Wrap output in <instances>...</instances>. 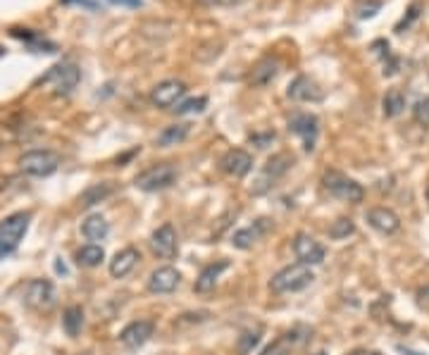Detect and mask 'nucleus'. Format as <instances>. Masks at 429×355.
Wrapping results in <instances>:
<instances>
[{
	"label": "nucleus",
	"mask_w": 429,
	"mask_h": 355,
	"mask_svg": "<svg viewBox=\"0 0 429 355\" xmlns=\"http://www.w3.org/2000/svg\"><path fill=\"white\" fill-rule=\"evenodd\" d=\"M315 274L308 265L296 262V265H289V267L279 269L277 274L272 277L269 282V289L277 293H293V291H303L306 286H310Z\"/></svg>",
	"instance_id": "obj_1"
},
{
	"label": "nucleus",
	"mask_w": 429,
	"mask_h": 355,
	"mask_svg": "<svg viewBox=\"0 0 429 355\" xmlns=\"http://www.w3.org/2000/svg\"><path fill=\"white\" fill-rule=\"evenodd\" d=\"M29 219H32L29 212H14L0 222V260L8 258L10 253H14V248L19 246V241L27 234Z\"/></svg>",
	"instance_id": "obj_2"
},
{
	"label": "nucleus",
	"mask_w": 429,
	"mask_h": 355,
	"mask_svg": "<svg viewBox=\"0 0 429 355\" xmlns=\"http://www.w3.org/2000/svg\"><path fill=\"white\" fill-rule=\"evenodd\" d=\"M174 182H177V167H174L172 162L151 164V167L143 169V172L134 179L136 188H141V191H146V193L164 191V188H169Z\"/></svg>",
	"instance_id": "obj_3"
},
{
	"label": "nucleus",
	"mask_w": 429,
	"mask_h": 355,
	"mask_svg": "<svg viewBox=\"0 0 429 355\" xmlns=\"http://www.w3.org/2000/svg\"><path fill=\"white\" fill-rule=\"evenodd\" d=\"M322 184L332 196L341 198V201H346V203H360L363 198H365V191H363L360 184H358L356 179H348L346 174L336 172V169L324 172Z\"/></svg>",
	"instance_id": "obj_4"
},
{
	"label": "nucleus",
	"mask_w": 429,
	"mask_h": 355,
	"mask_svg": "<svg viewBox=\"0 0 429 355\" xmlns=\"http://www.w3.org/2000/svg\"><path fill=\"white\" fill-rule=\"evenodd\" d=\"M79 79H82V72L74 62H60L51 67V72L43 74L38 79V84H53L55 96H69V93L77 88Z\"/></svg>",
	"instance_id": "obj_5"
},
{
	"label": "nucleus",
	"mask_w": 429,
	"mask_h": 355,
	"mask_svg": "<svg viewBox=\"0 0 429 355\" xmlns=\"http://www.w3.org/2000/svg\"><path fill=\"white\" fill-rule=\"evenodd\" d=\"M19 169L29 177H51L60 167V158L53 151H29L19 158Z\"/></svg>",
	"instance_id": "obj_6"
},
{
	"label": "nucleus",
	"mask_w": 429,
	"mask_h": 355,
	"mask_svg": "<svg viewBox=\"0 0 429 355\" xmlns=\"http://www.w3.org/2000/svg\"><path fill=\"white\" fill-rule=\"evenodd\" d=\"M289 132L296 134L303 141V148L308 153H312L317 143V134H320V119L310 112H293L289 117Z\"/></svg>",
	"instance_id": "obj_7"
},
{
	"label": "nucleus",
	"mask_w": 429,
	"mask_h": 355,
	"mask_svg": "<svg viewBox=\"0 0 429 355\" xmlns=\"http://www.w3.org/2000/svg\"><path fill=\"white\" fill-rule=\"evenodd\" d=\"M24 301H27L29 308L48 313V310H53L55 303H58V293H55V286L48 279H34V282H29L27 289H24Z\"/></svg>",
	"instance_id": "obj_8"
},
{
	"label": "nucleus",
	"mask_w": 429,
	"mask_h": 355,
	"mask_svg": "<svg viewBox=\"0 0 429 355\" xmlns=\"http://www.w3.org/2000/svg\"><path fill=\"white\" fill-rule=\"evenodd\" d=\"M293 164V158L289 153H277V155H272V158L265 162V167H262V172H260V177H258V182H256V186L251 188L253 193H265L269 186H272L277 179H282L284 174L289 172V167Z\"/></svg>",
	"instance_id": "obj_9"
},
{
	"label": "nucleus",
	"mask_w": 429,
	"mask_h": 355,
	"mask_svg": "<svg viewBox=\"0 0 429 355\" xmlns=\"http://www.w3.org/2000/svg\"><path fill=\"white\" fill-rule=\"evenodd\" d=\"M186 93V84L179 79H164L158 86H153L151 91V103L160 110H172V105H177Z\"/></svg>",
	"instance_id": "obj_10"
},
{
	"label": "nucleus",
	"mask_w": 429,
	"mask_h": 355,
	"mask_svg": "<svg viewBox=\"0 0 429 355\" xmlns=\"http://www.w3.org/2000/svg\"><path fill=\"white\" fill-rule=\"evenodd\" d=\"M286 96L296 103H320L324 98V91L315 79L306 77V74H298L286 88Z\"/></svg>",
	"instance_id": "obj_11"
},
{
	"label": "nucleus",
	"mask_w": 429,
	"mask_h": 355,
	"mask_svg": "<svg viewBox=\"0 0 429 355\" xmlns=\"http://www.w3.org/2000/svg\"><path fill=\"white\" fill-rule=\"evenodd\" d=\"M219 167H222V172H227L229 177L241 179L253 169V158L246 151H241V148H234V151L224 153V158L219 160Z\"/></svg>",
	"instance_id": "obj_12"
},
{
	"label": "nucleus",
	"mask_w": 429,
	"mask_h": 355,
	"mask_svg": "<svg viewBox=\"0 0 429 355\" xmlns=\"http://www.w3.org/2000/svg\"><path fill=\"white\" fill-rule=\"evenodd\" d=\"M151 246H153V251H156V255H160V258H164V260H169V258L177 255V251H179L177 232H174L172 224L167 222V224H162V227H158L156 232H153Z\"/></svg>",
	"instance_id": "obj_13"
},
{
	"label": "nucleus",
	"mask_w": 429,
	"mask_h": 355,
	"mask_svg": "<svg viewBox=\"0 0 429 355\" xmlns=\"http://www.w3.org/2000/svg\"><path fill=\"white\" fill-rule=\"evenodd\" d=\"M293 253H296V258L301 260L303 265H308V267H310V265H320L324 260V248L312 236H308V234H298V236L293 238Z\"/></svg>",
	"instance_id": "obj_14"
},
{
	"label": "nucleus",
	"mask_w": 429,
	"mask_h": 355,
	"mask_svg": "<svg viewBox=\"0 0 429 355\" xmlns=\"http://www.w3.org/2000/svg\"><path fill=\"white\" fill-rule=\"evenodd\" d=\"M153 329H156L153 327V322H148V319H136V322L127 324V327L122 329L119 341H122L127 348H141L143 343L153 336Z\"/></svg>",
	"instance_id": "obj_15"
},
{
	"label": "nucleus",
	"mask_w": 429,
	"mask_h": 355,
	"mask_svg": "<svg viewBox=\"0 0 429 355\" xmlns=\"http://www.w3.org/2000/svg\"><path fill=\"white\" fill-rule=\"evenodd\" d=\"M279 67H282V64H279V60L274 58V55H265V58H260L256 62V67H253L248 82H251V86H256V88L267 86V84H272L274 79H277Z\"/></svg>",
	"instance_id": "obj_16"
},
{
	"label": "nucleus",
	"mask_w": 429,
	"mask_h": 355,
	"mask_svg": "<svg viewBox=\"0 0 429 355\" xmlns=\"http://www.w3.org/2000/svg\"><path fill=\"white\" fill-rule=\"evenodd\" d=\"M179 282H182V274L167 265V267H158L156 272L151 274L148 289H151L153 293H172L174 289L179 286Z\"/></svg>",
	"instance_id": "obj_17"
},
{
	"label": "nucleus",
	"mask_w": 429,
	"mask_h": 355,
	"mask_svg": "<svg viewBox=\"0 0 429 355\" xmlns=\"http://www.w3.org/2000/svg\"><path fill=\"white\" fill-rule=\"evenodd\" d=\"M367 222L372 229H377L379 234H396L401 229V219L393 210L389 208H372L367 212Z\"/></svg>",
	"instance_id": "obj_18"
},
{
	"label": "nucleus",
	"mask_w": 429,
	"mask_h": 355,
	"mask_svg": "<svg viewBox=\"0 0 429 355\" xmlns=\"http://www.w3.org/2000/svg\"><path fill=\"white\" fill-rule=\"evenodd\" d=\"M138 260H141V253H138L136 248H132V246L122 248V251H117L114 253V258L110 260V274H112L114 279L127 277V274L138 265Z\"/></svg>",
	"instance_id": "obj_19"
},
{
	"label": "nucleus",
	"mask_w": 429,
	"mask_h": 355,
	"mask_svg": "<svg viewBox=\"0 0 429 355\" xmlns=\"http://www.w3.org/2000/svg\"><path fill=\"white\" fill-rule=\"evenodd\" d=\"M269 227H272V222H269V219H258L253 227L238 229V232L232 236V243L236 248H241V251H246V248H251L253 243L258 241V238L265 236V234L269 232Z\"/></svg>",
	"instance_id": "obj_20"
},
{
	"label": "nucleus",
	"mask_w": 429,
	"mask_h": 355,
	"mask_svg": "<svg viewBox=\"0 0 429 355\" xmlns=\"http://www.w3.org/2000/svg\"><path fill=\"white\" fill-rule=\"evenodd\" d=\"M227 267H229V260H217V262L208 265V267L201 272V277L196 279V291H198V293L212 291L214 284H217V279H219V274H222Z\"/></svg>",
	"instance_id": "obj_21"
},
{
	"label": "nucleus",
	"mask_w": 429,
	"mask_h": 355,
	"mask_svg": "<svg viewBox=\"0 0 429 355\" xmlns=\"http://www.w3.org/2000/svg\"><path fill=\"white\" fill-rule=\"evenodd\" d=\"M82 232H84V236L91 238V241H103L110 234V224L103 215H88L82 224Z\"/></svg>",
	"instance_id": "obj_22"
},
{
	"label": "nucleus",
	"mask_w": 429,
	"mask_h": 355,
	"mask_svg": "<svg viewBox=\"0 0 429 355\" xmlns=\"http://www.w3.org/2000/svg\"><path fill=\"white\" fill-rule=\"evenodd\" d=\"M188 132H191V124H172V127H164L160 134H158V146L160 148H169V146H177V143L186 141Z\"/></svg>",
	"instance_id": "obj_23"
},
{
	"label": "nucleus",
	"mask_w": 429,
	"mask_h": 355,
	"mask_svg": "<svg viewBox=\"0 0 429 355\" xmlns=\"http://www.w3.org/2000/svg\"><path fill=\"white\" fill-rule=\"evenodd\" d=\"M112 191H114V186L110 182L93 184V186H88L86 191L79 196V205H82V208H91V205L103 203L108 196H112Z\"/></svg>",
	"instance_id": "obj_24"
},
{
	"label": "nucleus",
	"mask_w": 429,
	"mask_h": 355,
	"mask_svg": "<svg viewBox=\"0 0 429 355\" xmlns=\"http://www.w3.org/2000/svg\"><path fill=\"white\" fill-rule=\"evenodd\" d=\"M382 110H384V117L393 119L406 110V96H403L401 88H389L387 96L382 101Z\"/></svg>",
	"instance_id": "obj_25"
},
{
	"label": "nucleus",
	"mask_w": 429,
	"mask_h": 355,
	"mask_svg": "<svg viewBox=\"0 0 429 355\" xmlns=\"http://www.w3.org/2000/svg\"><path fill=\"white\" fill-rule=\"evenodd\" d=\"M84 327V310L79 305H69L62 315V329L67 332V336H77Z\"/></svg>",
	"instance_id": "obj_26"
},
{
	"label": "nucleus",
	"mask_w": 429,
	"mask_h": 355,
	"mask_svg": "<svg viewBox=\"0 0 429 355\" xmlns=\"http://www.w3.org/2000/svg\"><path fill=\"white\" fill-rule=\"evenodd\" d=\"M103 258H106V251H103L101 246H96V243L79 248V253H77V262L82 265V267H98V265L103 262Z\"/></svg>",
	"instance_id": "obj_27"
},
{
	"label": "nucleus",
	"mask_w": 429,
	"mask_h": 355,
	"mask_svg": "<svg viewBox=\"0 0 429 355\" xmlns=\"http://www.w3.org/2000/svg\"><path fill=\"white\" fill-rule=\"evenodd\" d=\"M356 232V224H353L351 217H339L336 222H332L329 227V238L334 241H341V238H348L351 234Z\"/></svg>",
	"instance_id": "obj_28"
},
{
	"label": "nucleus",
	"mask_w": 429,
	"mask_h": 355,
	"mask_svg": "<svg viewBox=\"0 0 429 355\" xmlns=\"http://www.w3.org/2000/svg\"><path fill=\"white\" fill-rule=\"evenodd\" d=\"M379 10H382V0H358V3L353 5L356 19H372V17H377Z\"/></svg>",
	"instance_id": "obj_29"
},
{
	"label": "nucleus",
	"mask_w": 429,
	"mask_h": 355,
	"mask_svg": "<svg viewBox=\"0 0 429 355\" xmlns=\"http://www.w3.org/2000/svg\"><path fill=\"white\" fill-rule=\"evenodd\" d=\"M206 108H208V98L198 96V98H188V101L179 103L174 110H177V114H198V112H203Z\"/></svg>",
	"instance_id": "obj_30"
},
{
	"label": "nucleus",
	"mask_w": 429,
	"mask_h": 355,
	"mask_svg": "<svg viewBox=\"0 0 429 355\" xmlns=\"http://www.w3.org/2000/svg\"><path fill=\"white\" fill-rule=\"evenodd\" d=\"M258 343H260V332H243L236 341V351L238 355H248Z\"/></svg>",
	"instance_id": "obj_31"
},
{
	"label": "nucleus",
	"mask_w": 429,
	"mask_h": 355,
	"mask_svg": "<svg viewBox=\"0 0 429 355\" xmlns=\"http://www.w3.org/2000/svg\"><path fill=\"white\" fill-rule=\"evenodd\" d=\"M413 117L420 127H429V98H420L413 108Z\"/></svg>",
	"instance_id": "obj_32"
},
{
	"label": "nucleus",
	"mask_w": 429,
	"mask_h": 355,
	"mask_svg": "<svg viewBox=\"0 0 429 355\" xmlns=\"http://www.w3.org/2000/svg\"><path fill=\"white\" fill-rule=\"evenodd\" d=\"M289 353H291V336L277 339V341L269 343V346L260 355H289Z\"/></svg>",
	"instance_id": "obj_33"
},
{
	"label": "nucleus",
	"mask_w": 429,
	"mask_h": 355,
	"mask_svg": "<svg viewBox=\"0 0 429 355\" xmlns=\"http://www.w3.org/2000/svg\"><path fill=\"white\" fill-rule=\"evenodd\" d=\"M420 10H422V5H420V3H413V5H410V10H408L406 17H403L401 22L396 24V32H398V34H403V29L410 27V24L415 22L417 17H420Z\"/></svg>",
	"instance_id": "obj_34"
},
{
	"label": "nucleus",
	"mask_w": 429,
	"mask_h": 355,
	"mask_svg": "<svg viewBox=\"0 0 429 355\" xmlns=\"http://www.w3.org/2000/svg\"><path fill=\"white\" fill-rule=\"evenodd\" d=\"M272 141H274V132H265V134H251V143H256L258 148H267Z\"/></svg>",
	"instance_id": "obj_35"
},
{
	"label": "nucleus",
	"mask_w": 429,
	"mask_h": 355,
	"mask_svg": "<svg viewBox=\"0 0 429 355\" xmlns=\"http://www.w3.org/2000/svg\"><path fill=\"white\" fill-rule=\"evenodd\" d=\"M415 298H417V305H420V308L429 310V286L420 289V291L415 293Z\"/></svg>",
	"instance_id": "obj_36"
},
{
	"label": "nucleus",
	"mask_w": 429,
	"mask_h": 355,
	"mask_svg": "<svg viewBox=\"0 0 429 355\" xmlns=\"http://www.w3.org/2000/svg\"><path fill=\"white\" fill-rule=\"evenodd\" d=\"M110 3H119V5H129V8H138L141 0H110Z\"/></svg>",
	"instance_id": "obj_37"
},
{
	"label": "nucleus",
	"mask_w": 429,
	"mask_h": 355,
	"mask_svg": "<svg viewBox=\"0 0 429 355\" xmlns=\"http://www.w3.org/2000/svg\"><path fill=\"white\" fill-rule=\"evenodd\" d=\"M348 355H379L375 351H353V353H348Z\"/></svg>",
	"instance_id": "obj_38"
},
{
	"label": "nucleus",
	"mask_w": 429,
	"mask_h": 355,
	"mask_svg": "<svg viewBox=\"0 0 429 355\" xmlns=\"http://www.w3.org/2000/svg\"><path fill=\"white\" fill-rule=\"evenodd\" d=\"M427 203H429V186H427Z\"/></svg>",
	"instance_id": "obj_39"
},
{
	"label": "nucleus",
	"mask_w": 429,
	"mask_h": 355,
	"mask_svg": "<svg viewBox=\"0 0 429 355\" xmlns=\"http://www.w3.org/2000/svg\"><path fill=\"white\" fill-rule=\"evenodd\" d=\"M312 355H327V353H312Z\"/></svg>",
	"instance_id": "obj_40"
},
{
	"label": "nucleus",
	"mask_w": 429,
	"mask_h": 355,
	"mask_svg": "<svg viewBox=\"0 0 429 355\" xmlns=\"http://www.w3.org/2000/svg\"><path fill=\"white\" fill-rule=\"evenodd\" d=\"M0 151H3V146H0Z\"/></svg>",
	"instance_id": "obj_41"
}]
</instances>
